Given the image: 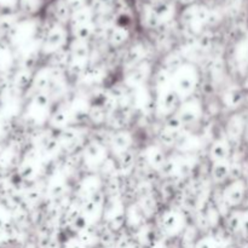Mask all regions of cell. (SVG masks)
Returning a JSON list of instances; mask_svg holds the SVG:
<instances>
[{
  "instance_id": "1",
  "label": "cell",
  "mask_w": 248,
  "mask_h": 248,
  "mask_svg": "<svg viewBox=\"0 0 248 248\" xmlns=\"http://www.w3.org/2000/svg\"><path fill=\"white\" fill-rule=\"evenodd\" d=\"M227 156V149L222 142H215L211 147V157L215 160V164H219Z\"/></svg>"
},
{
  "instance_id": "2",
  "label": "cell",
  "mask_w": 248,
  "mask_h": 248,
  "mask_svg": "<svg viewBox=\"0 0 248 248\" xmlns=\"http://www.w3.org/2000/svg\"><path fill=\"white\" fill-rule=\"evenodd\" d=\"M126 36H127V31L124 29V27H118L110 34L111 44L113 45H121L126 40Z\"/></svg>"
}]
</instances>
